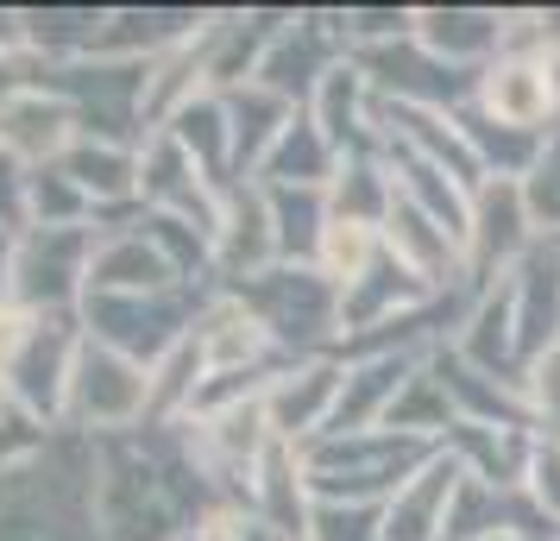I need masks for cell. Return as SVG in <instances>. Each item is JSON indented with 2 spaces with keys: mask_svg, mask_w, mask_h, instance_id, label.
I'll return each instance as SVG.
<instances>
[{
  "mask_svg": "<svg viewBox=\"0 0 560 541\" xmlns=\"http://www.w3.org/2000/svg\"><path fill=\"white\" fill-rule=\"evenodd\" d=\"M89 258L95 239L89 233H51V227H26L20 233V258H13V296L26 315H70L89 296Z\"/></svg>",
  "mask_w": 560,
  "mask_h": 541,
  "instance_id": "obj_1",
  "label": "cell"
},
{
  "mask_svg": "<svg viewBox=\"0 0 560 541\" xmlns=\"http://www.w3.org/2000/svg\"><path fill=\"white\" fill-rule=\"evenodd\" d=\"M82 340H89V334L77 328V315H38V321H32V334H26V346H20L13 365L0 372L7 397H13L38 428L70 410V372H77Z\"/></svg>",
  "mask_w": 560,
  "mask_h": 541,
  "instance_id": "obj_2",
  "label": "cell"
},
{
  "mask_svg": "<svg viewBox=\"0 0 560 541\" xmlns=\"http://www.w3.org/2000/svg\"><path fill=\"white\" fill-rule=\"evenodd\" d=\"M152 410V378L145 365L114 353L102 340H82L77 372H70V415H77L89 435H114Z\"/></svg>",
  "mask_w": 560,
  "mask_h": 541,
  "instance_id": "obj_3",
  "label": "cell"
},
{
  "mask_svg": "<svg viewBox=\"0 0 560 541\" xmlns=\"http://www.w3.org/2000/svg\"><path fill=\"white\" fill-rule=\"evenodd\" d=\"M82 321H89V340H102L127 360H164L183 346V309L158 290V296H102L89 290L82 296Z\"/></svg>",
  "mask_w": 560,
  "mask_h": 541,
  "instance_id": "obj_4",
  "label": "cell"
},
{
  "mask_svg": "<svg viewBox=\"0 0 560 541\" xmlns=\"http://www.w3.org/2000/svg\"><path fill=\"white\" fill-rule=\"evenodd\" d=\"M77 107L51 89H26L0 107V157H13L20 170H45L77 145Z\"/></svg>",
  "mask_w": 560,
  "mask_h": 541,
  "instance_id": "obj_5",
  "label": "cell"
},
{
  "mask_svg": "<svg viewBox=\"0 0 560 541\" xmlns=\"http://www.w3.org/2000/svg\"><path fill=\"white\" fill-rule=\"evenodd\" d=\"M164 284H171V258L145 233L102 239L89 258V290H102V296H158Z\"/></svg>",
  "mask_w": 560,
  "mask_h": 541,
  "instance_id": "obj_6",
  "label": "cell"
},
{
  "mask_svg": "<svg viewBox=\"0 0 560 541\" xmlns=\"http://www.w3.org/2000/svg\"><path fill=\"white\" fill-rule=\"evenodd\" d=\"M57 170L77 183L89 202H114V196L139 189V170H132V157L120 152V145H102V139H77L70 152L57 157Z\"/></svg>",
  "mask_w": 560,
  "mask_h": 541,
  "instance_id": "obj_7",
  "label": "cell"
},
{
  "mask_svg": "<svg viewBox=\"0 0 560 541\" xmlns=\"http://www.w3.org/2000/svg\"><path fill=\"white\" fill-rule=\"evenodd\" d=\"M89 214H95V202H89V196H82V189L63 177L57 164H45V170H26V227L77 233Z\"/></svg>",
  "mask_w": 560,
  "mask_h": 541,
  "instance_id": "obj_8",
  "label": "cell"
},
{
  "mask_svg": "<svg viewBox=\"0 0 560 541\" xmlns=\"http://www.w3.org/2000/svg\"><path fill=\"white\" fill-rule=\"evenodd\" d=\"M491 107L510 114V120H535V107H541V82H535V70H504V77L491 82Z\"/></svg>",
  "mask_w": 560,
  "mask_h": 541,
  "instance_id": "obj_9",
  "label": "cell"
},
{
  "mask_svg": "<svg viewBox=\"0 0 560 541\" xmlns=\"http://www.w3.org/2000/svg\"><path fill=\"white\" fill-rule=\"evenodd\" d=\"M0 227L7 233L26 227V170L13 157H0Z\"/></svg>",
  "mask_w": 560,
  "mask_h": 541,
  "instance_id": "obj_10",
  "label": "cell"
},
{
  "mask_svg": "<svg viewBox=\"0 0 560 541\" xmlns=\"http://www.w3.org/2000/svg\"><path fill=\"white\" fill-rule=\"evenodd\" d=\"M32 321H38V315H26L20 303H0V372L13 365V353H20V346H26Z\"/></svg>",
  "mask_w": 560,
  "mask_h": 541,
  "instance_id": "obj_11",
  "label": "cell"
},
{
  "mask_svg": "<svg viewBox=\"0 0 560 541\" xmlns=\"http://www.w3.org/2000/svg\"><path fill=\"white\" fill-rule=\"evenodd\" d=\"M328 258L340 264V271H353L359 258H365V233H359L353 221H340V227L328 233Z\"/></svg>",
  "mask_w": 560,
  "mask_h": 541,
  "instance_id": "obj_12",
  "label": "cell"
},
{
  "mask_svg": "<svg viewBox=\"0 0 560 541\" xmlns=\"http://www.w3.org/2000/svg\"><path fill=\"white\" fill-rule=\"evenodd\" d=\"M13 258H20V233L0 227V303L13 296Z\"/></svg>",
  "mask_w": 560,
  "mask_h": 541,
  "instance_id": "obj_13",
  "label": "cell"
},
{
  "mask_svg": "<svg viewBox=\"0 0 560 541\" xmlns=\"http://www.w3.org/2000/svg\"><path fill=\"white\" fill-rule=\"evenodd\" d=\"M240 541H246V536H240Z\"/></svg>",
  "mask_w": 560,
  "mask_h": 541,
  "instance_id": "obj_14",
  "label": "cell"
}]
</instances>
